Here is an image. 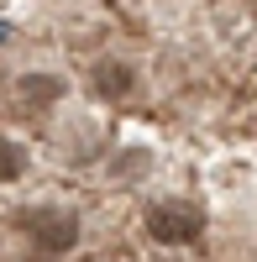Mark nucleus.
Listing matches in <instances>:
<instances>
[{
    "instance_id": "1",
    "label": "nucleus",
    "mask_w": 257,
    "mask_h": 262,
    "mask_svg": "<svg viewBox=\"0 0 257 262\" xmlns=\"http://www.w3.org/2000/svg\"><path fill=\"white\" fill-rule=\"evenodd\" d=\"M147 231H153L158 242H168V247H184V242L200 236V215L189 205H158L153 215H147Z\"/></svg>"
},
{
    "instance_id": "2",
    "label": "nucleus",
    "mask_w": 257,
    "mask_h": 262,
    "mask_svg": "<svg viewBox=\"0 0 257 262\" xmlns=\"http://www.w3.org/2000/svg\"><path fill=\"white\" fill-rule=\"evenodd\" d=\"M32 231H37V242H42V247H53V252H63V247H74V236H79L69 215H42V221H37Z\"/></svg>"
},
{
    "instance_id": "3",
    "label": "nucleus",
    "mask_w": 257,
    "mask_h": 262,
    "mask_svg": "<svg viewBox=\"0 0 257 262\" xmlns=\"http://www.w3.org/2000/svg\"><path fill=\"white\" fill-rule=\"evenodd\" d=\"M16 173H21V152L11 142H0V179H16Z\"/></svg>"
},
{
    "instance_id": "4",
    "label": "nucleus",
    "mask_w": 257,
    "mask_h": 262,
    "mask_svg": "<svg viewBox=\"0 0 257 262\" xmlns=\"http://www.w3.org/2000/svg\"><path fill=\"white\" fill-rule=\"evenodd\" d=\"M100 90H111V95H116V90H126V69H105V79H100Z\"/></svg>"
}]
</instances>
